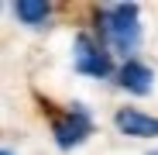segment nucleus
<instances>
[{
    "label": "nucleus",
    "mask_w": 158,
    "mask_h": 155,
    "mask_svg": "<svg viewBox=\"0 0 158 155\" xmlns=\"http://www.w3.org/2000/svg\"><path fill=\"white\" fill-rule=\"evenodd\" d=\"M103 31H107L110 45L117 52H134L141 41V28H138V4H117L103 14Z\"/></svg>",
    "instance_id": "obj_1"
},
{
    "label": "nucleus",
    "mask_w": 158,
    "mask_h": 155,
    "mask_svg": "<svg viewBox=\"0 0 158 155\" xmlns=\"http://www.w3.org/2000/svg\"><path fill=\"white\" fill-rule=\"evenodd\" d=\"M76 72H86V76H107L110 72L107 52H100L86 35L76 38Z\"/></svg>",
    "instance_id": "obj_2"
},
{
    "label": "nucleus",
    "mask_w": 158,
    "mask_h": 155,
    "mask_svg": "<svg viewBox=\"0 0 158 155\" xmlns=\"http://www.w3.org/2000/svg\"><path fill=\"white\" fill-rule=\"evenodd\" d=\"M89 131H93V124H89L86 110H79V107H76L69 117L55 121V141H59V148H72V145H79Z\"/></svg>",
    "instance_id": "obj_3"
},
{
    "label": "nucleus",
    "mask_w": 158,
    "mask_h": 155,
    "mask_svg": "<svg viewBox=\"0 0 158 155\" xmlns=\"http://www.w3.org/2000/svg\"><path fill=\"white\" fill-rule=\"evenodd\" d=\"M117 127L131 138H158V117H148L134 107H120L117 110Z\"/></svg>",
    "instance_id": "obj_4"
},
{
    "label": "nucleus",
    "mask_w": 158,
    "mask_h": 155,
    "mask_svg": "<svg viewBox=\"0 0 158 155\" xmlns=\"http://www.w3.org/2000/svg\"><path fill=\"white\" fill-rule=\"evenodd\" d=\"M151 80H155L151 69L141 66V62H134V59H127L124 69H120V86H127L131 93H138V97H144L151 90Z\"/></svg>",
    "instance_id": "obj_5"
},
{
    "label": "nucleus",
    "mask_w": 158,
    "mask_h": 155,
    "mask_svg": "<svg viewBox=\"0 0 158 155\" xmlns=\"http://www.w3.org/2000/svg\"><path fill=\"white\" fill-rule=\"evenodd\" d=\"M14 14L24 21V24H41L48 17V4L45 0H17L14 4Z\"/></svg>",
    "instance_id": "obj_6"
},
{
    "label": "nucleus",
    "mask_w": 158,
    "mask_h": 155,
    "mask_svg": "<svg viewBox=\"0 0 158 155\" xmlns=\"http://www.w3.org/2000/svg\"><path fill=\"white\" fill-rule=\"evenodd\" d=\"M0 155H14V152H7V148H4V152H0Z\"/></svg>",
    "instance_id": "obj_7"
}]
</instances>
